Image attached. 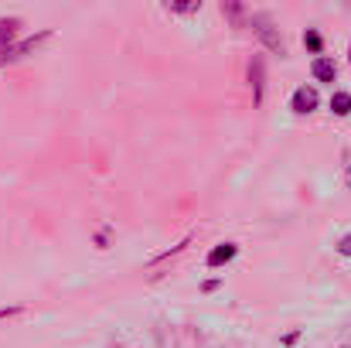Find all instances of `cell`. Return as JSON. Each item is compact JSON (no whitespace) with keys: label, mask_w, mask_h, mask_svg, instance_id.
<instances>
[{"label":"cell","mask_w":351,"mask_h":348,"mask_svg":"<svg viewBox=\"0 0 351 348\" xmlns=\"http://www.w3.org/2000/svg\"><path fill=\"white\" fill-rule=\"evenodd\" d=\"M249 27L259 34V41H263L273 55L287 58V45H283V38H280V31L273 27V21H269V17H263V14H249Z\"/></svg>","instance_id":"cell-1"},{"label":"cell","mask_w":351,"mask_h":348,"mask_svg":"<svg viewBox=\"0 0 351 348\" xmlns=\"http://www.w3.org/2000/svg\"><path fill=\"white\" fill-rule=\"evenodd\" d=\"M51 38V31H41V34H34V38H27V41H21V45H10V48H3L0 51V65H7V62H17V58H24L27 51H34L41 41H48Z\"/></svg>","instance_id":"cell-2"},{"label":"cell","mask_w":351,"mask_h":348,"mask_svg":"<svg viewBox=\"0 0 351 348\" xmlns=\"http://www.w3.org/2000/svg\"><path fill=\"white\" fill-rule=\"evenodd\" d=\"M317 103H321L317 89H314V86H300V89L293 93V100H290V110H293V113H300V116H307V113H314V110H317Z\"/></svg>","instance_id":"cell-3"},{"label":"cell","mask_w":351,"mask_h":348,"mask_svg":"<svg viewBox=\"0 0 351 348\" xmlns=\"http://www.w3.org/2000/svg\"><path fill=\"white\" fill-rule=\"evenodd\" d=\"M249 82H252V103L259 106L263 96H266V65H263V58L249 62Z\"/></svg>","instance_id":"cell-4"},{"label":"cell","mask_w":351,"mask_h":348,"mask_svg":"<svg viewBox=\"0 0 351 348\" xmlns=\"http://www.w3.org/2000/svg\"><path fill=\"white\" fill-rule=\"evenodd\" d=\"M311 72H314L317 82H335V79H338V65H335L331 58H324V55L311 62Z\"/></svg>","instance_id":"cell-5"},{"label":"cell","mask_w":351,"mask_h":348,"mask_svg":"<svg viewBox=\"0 0 351 348\" xmlns=\"http://www.w3.org/2000/svg\"><path fill=\"white\" fill-rule=\"evenodd\" d=\"M235 256H239V246H235V242H219V246L208 253L205 263H208V266H222V263H229V259H235Z\"/></svg>","instance_id":"cell-6"},{"label":"cell","mask_w":351,"mask_h":348,"mask_svg":"<svg viewBox=\"0 0 351 348\" xmlns=\"http://www.w3.org/2000/svg\"><path fill=\"white\" fill-rule=\"evenodd\" d=\"M304 48H307V51H314V55L321 58V48H324V38H321V31L307 27V31H304Z\"/></svg>","instance_id":"cell-7"},{"label":"cell","mask_w":351,"mask_h":348,"mask_svg":"<svg viewBox=\"0 0 351 348\" xmlns=\"http://www.w3.org/2000/svg\"><path fill=\"white\" fill-rule=\"evenodd\" d=\"M14 34H17V17H7V21H0V51H3V48H10L7 41H10Z\"/></svg>","instance_id":"cell-8"},{"label":"cell","mask_w":351,"mask_h":348,"mask_svg":"<svg viewBox=\"0 0 351 348\" xmlns=\"http://www.w3.org/2000/svg\"><path fill=\"white\" fill-rule=\"evenodd\" d=\"M331 110L338 116H351V93H335L331 96Z\"/></svg>","instance_id":"cell-9"},{"label":"cell","mask_w":351,"mask_h":348,"mask_svg":"<svg viewBox=\"0 0 351 348\" xmlns=\"http://www.w3.org/2000/svg\"><path fill=\"white\" fill-rule=\"evenodd\" d=\"M167 14H198L202 10V0H191V3H164Z\"/></svg>","instance_id":"cell-10"},{"label":"cell","mask_w":351,"mask_h":348,"mask_svg":"<svg viewBox=\"0 0 351 348\" xmlns=\"http://www.w3.org/2000/svg\"><path fill=\"white\" fill-rule=\"evenodd\" d=\"M335 249H338L341 256H348V259H351V232H348V235H341V239H338V246H335Z\"/></svg>","instance_id":"cell-11"},{"label":"cell","mask_w":351,"mask_h":348,"mask_svg":"<svg viewBox=\"0 0 351 348\" xmlns=\"http://www.w3.org/2000/svg\"><path fill=\"white\" fill-rule=\"evenodd\" d=\"M222 14H229V17H235V21H239V17H245V10H242L239 3H222Z\"/></svg>","instance_id":"cell-12"},{"label":"cell","mask_w":351,"mask_h":348,"mask_svg":"<svg viewBox=\"0 0 351 348\" xmlns=\"http://www.w3.org/2000/svg\"><path fill=\"white\" fill-rule=\"evenodd\" d=\"M14 314H21L17 304H14V308H0V321H3V318H14Z\"/></svg>","instance_id":"cell-13"},{"label":"cell","mask_w":351,"mask_h":348,"mask_svg":"<svg viewBox=\"0 0 351 348\" xmlns=\"http://www.w3.org/2000/svg\"><path fill=\"white\" fill-rule=\"evenodd\" d=\"M219 283H222V280H205V283H202V290H205V294H212V290H219Z\"/></svg>","instance_id":"cell-14"},{"label":"cell","mask_w":351,"mask_h":348,"mask_svg":"<svg viewBox=\"0 0 351 348\" xmlns=\"http://www.w3.org/2000/svg\"><path fill=\"white\" fill-rule=\"evenodd\" d=\"M345 178H348V188H351V150H345Z\"/></svg>","instance_id":"cell-15"},{"label":"cell","mask_w":351,"mask_h":348,"mask_svg":"<svg viewBox=\"0 0 351 348\" xmlns=\"http://www.w3.org/2000/svg\"><path fill=\"white\" fill-rule=\"evenodd\" d=\"M348 58H351V48H348Z\"/></svg>","instance_id":"cell-16"}]
</instances>
